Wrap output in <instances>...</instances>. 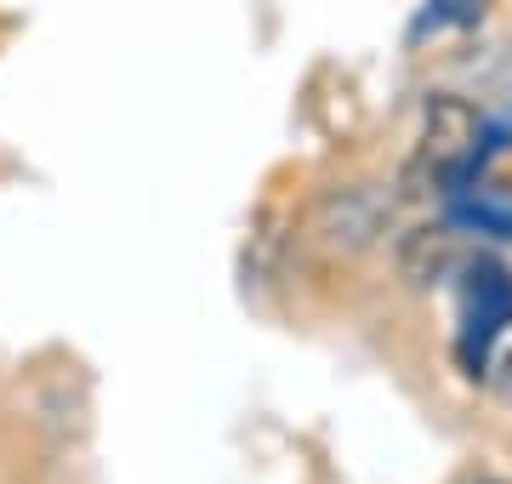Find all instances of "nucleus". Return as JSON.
I'll list each match as a JSON object with an SVG mask.
<instances>
[{
	"mask_svg": "<svg viewBox=\"0 0 512 484\" xmlns=\"http://www.w3.org/2000/svg\"><path fill=\"white\" fill-rule=\"evenodd\" d=\"M456 268H461V251L450 228H421L416 240L404 245V280L410 285H433L444 274H456Z\"/></svg>",
	"mask_w": 512,
	"mask_h": 484,
	"instance_id": "4",
	"label": "nucleus"
},
{
	"mask_svg": "<svg viewBox=\"0 0 512 484\" xmlns=\"http://www.w3.org/2000/svg\"><path fill=\"white\" fill-rule=\"evenodd\" d=\"M478 166H484V120H478V109L461 103V97H433L416 171L439 194H456V188H467L478 177Z\"/></svg>",
	"mask_w": 512,
	"mask_h": 484,
	"instance_id": "1",
	"label": "nucleus"
},
{
	"mask_svg": "<svg viewBox=\"0 0 512 484\" xmlns=\"http://www.w3.org/2000/svg\"><path fill=\"white\" fill-rule=\"evenodd\" d=\"M507 325H512V274L490 257L461 262V359H467V371H484V354Z\"/></svg>",
	"mask_w": 512,
	"mask_h": 484,
	"instance_id": "2",
	"label": "nucleus"
},
{
	"mask_svg": "<svg viewBox=\"0 0 512 484\" xmlns=\"http://www.w3.org/2000/svg\"><path fill=\"white\" fill-rule=\"evenodd\" d=\"M490 0H427V18L421 29H467V23H484Z\"/></svg>",
	"mask_w": 512,
	"mask_h": 484,
	"instance_id": "5",
	"label": "nucleus"
},
{
	"mask_svg": "<svg viewBox=\"0 0 512 484\" xmlns=\"http://www.w3.org/2000/svg\"><path fill=\"white\" fill-rule=\"evenodd\" d=\"M456 200V217L461 228H478V234H490V240H512V188L507 183H467L450 194Z\"/></svg>",
	"mask_w": 512,
	"mask_h": 484,
	"instance_id": "3",
	"label": "nucleus"
},
{
	"mask_svg": "<svg viewBox=\"0 0 512 484\" xmlns=\"http://www.w3.org/2000/svg\"><path fill=\"white\" fill-rule=\"evenodd\" d=\"M495 393H501V399L512 405V348H507V359L495 365Z\"/></svg>",
	"mask_w": 512,
	"mask_h": 484,
	"instance_id": "6",
	"label": "nucleus"
},
{
	"mask_svg": "<svg viewBox=\"0 0 512 484\" xmlns=\"http://www.w3.org/2000/svg\"><path fill=\"white\" fill-rule=\"evenodd\" d=\"M484 484H501V479H484Z\"/></svg>",
	"mask_w": 512,
	"mask_h": 484,
	"instance_id": "7",
	"label": "nucleus"
}]
</instances>
